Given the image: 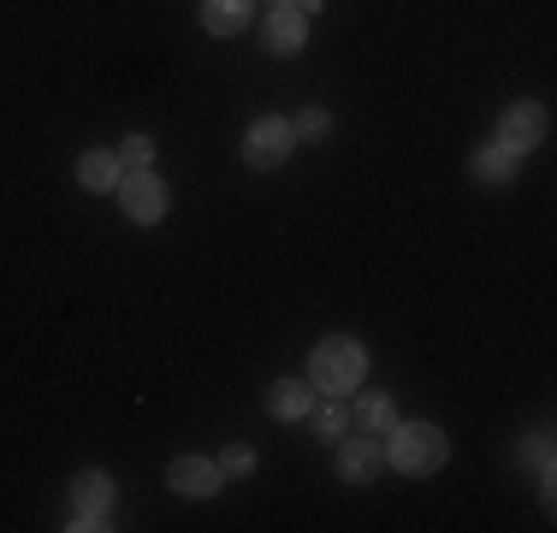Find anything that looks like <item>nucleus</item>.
Wrapping results in <instances>:
<instances>
[{"label": "nucleus", "mask_w": 557, "mask_h": 533, "mask_svg": "<svg viewBox=\"0 0 557 533\" xmlns=\"http://www.w3.org/2000/svg\"><path fill=\"white\" fill-rule=\"evenodd\" d=\"M356 380H362V344L356 338H326L321 350L309 356V385H321V392H356Z\"/></svg>", "instance_id": "nucleus-1"}, {"label": "nucleus", "mask_w": 557, "mask_h": 533, "mask_svg": "<svg viewBox=\"0 0 557 533\" xmlns=\"http://www.w3.org/2000/svg\"><path fill=\"white\" fill-rule=\"evenodd\" d=\"M392 462L404 474H433V469H445V457H450V445H445V433L440 426H428V421H409V426H392Z\"/></svg>", "instance_id": "nucleus-2"}, {"label": "nucleus", "mask_w": 557, "mask_h": 533, "mask_svg": "<svg viewBox=\"0 0 557 533\" xmlns=\"http://www.w3.org/2000/svg\"><path fill=\"white\" fill-rule=\"evenodd\" d=\"M290 142H297V131H290L285 119H256V125H249V142H244V160L256 172H273V166H285Z\"/></svg>", "instance_id": "nucleus-3"}, {"label": "nucleus", "mask_w": 557, "mask_h": 533, "mask_svg": "<svg viewBox=\"0 0 557 533\" xmlns=\"http://www.w3.org/2000/svg\"><path fill=\"white\" fill-rule=\"evenodd\" d=\"M113 190H119V202H125L131 220H143V225H149V220H161V213H166V184L154 178L149 166L125 172V178H119Z\"/></svg>", "instance_id": "nucleus-4"}, {"label": "nucleus", "mask_w": 557, "mask_h": 533, "mask_svg": "<svg viewBox=\"0 0 557 533\" xmlns=\"http://www.w3.org/2000/svg\"><path fill=\"white\" fill-rule=\"evenodd\" d=\"M546 131H552V119H546V107H510L504 113V131H498V149H510V154H528V149H540L546 142Z\"/></svg>", "instance_id": "nucleus-5"}, {"label": "nucleus", "mask_w": 557, "mask_h": 533, "mask_svg": "<svg viewBox=\"0 0 557 533\" xmlns=\"http://www.w3.org/2000/svg\"><path fill=\"white\" fill-rule=\"evenodd\" d=\"M220 462H202V457H178L166 469V486L184 492V498H208V492H220Z\"/></svg>", "instance_id": "nucleus-6"}, {"label": "nucleus", "mask_w": 557, "mask_h": 533, "mask_svg": "<svg viewBox=\"0 0 557 533\" xmlns=\"http://www.w3.org/2000/svg\"><path fill=\"white\" fill-rule=\"evenodd\" d=\"M380 469H386L380 438H350V445H344V457H338V474L344 480H356V486H362V480H374Z\"/></svg>", "instance_id": "nucleus-7"}, {"label": "nucleus", "mask_w": 557, "mask_h": 533, "mask_svg": "<svg viewBox=\"0 0 557 533\" xmlns=\"http://www.w3.org/2000/svg\"><path fill=\"white\" fill-rule=\"evenodd\" d=\"M72 504H77L84 516H108V504H113V480L101 474V469L77 474V486H72Z\"/></svg>", "instance_id": "nucleus-8"}, {"label": "nucleus", "mask_w": 557, "mask_h": 533, "mask_svg": "<svg viewBox=\"0 0 557 533\" xmlns=\"http://www.w3.org/2000/svg\"><path fill=\"white\" fill-rule=\"evenodd\" d=\"M309 404H314L309 380H278L273 392H268V409H273L278 421H290V416H309Z\"/></svg>", "instance_id": "nucleus-9"}, {"label": "nucleus", "mask_w": 557, "mask_h": 533, "mask_svg": "<svg viewBox=\"0 0 557 533\" xmlns=\"http://www.w3.org/2000/svg\"><path fill=\"white\" fill-rule=\"evenodd\" d=\"M202 24L214 36H237L249 24V0H202Z\"/></svg>", "instance_id": "nucleus-10"}, {"label": "nucleus", "mask_w": 557, "mask_h": 533, "mask_svg": "<svg viewBox=\"0 0 557 533\" xmlns=\"http://www.w3.org/2000/svg\"><path fill=\"white\" fill-rule=\"evenodd\" d=\"M268 48L273 53H297L302 48V12H290V7L273 12L268 18Z\"/></svg>", "instance_id": "nucleus-11"}, {"label": "nucleus", "mask_w": 557, "mask_h": 533, "mask_svg": "<svg viewBox=\"0 0 557 533\" xmlns=\"http://www.w3.org/2000/svg\"><path fill=\"white\" fill-rule=\"evenodd\" d=\"M356 426H368V438L392 433V426H397V409H392V397H362V404H356Z\"/></svg>", "instance_id": "nucleus-12"}, {"label": "nucleus", "mask_w": 557, "mask_h": 533, "mask_svg": "<svg viewBox=\"0 0 557 533\" xmlns=\"http://www.w3.org/2000/svg\"><path fill=\"white\" fill-rule=\"evenodd\" d=\"M77 178H84L89 190H113V184H119V160L113 154H84V160H77Z\"/></svg>", "instance_id": "nucleus-13"}, {"label": "nucleus", "mask_w": 557, "mask_h": 533, "mask_svg": "<svg viewBox=\"0 0 557 533\" xmlns=\"http://www.w3.org/2000/svg\"><path fill=\"white\" fill-rule=\"evenodd\" d=\"M469 172H474V184H504L510 178V149H481L469 160Z\"/></svg>", "instance_id": "nucleus-14"}, {"label": "nucleus", "mask_w": 557, "mask_h": 533, "mask_svg": "<svg viewBox=\"0 0 557 533\" xmlns=\"http://www.w3.org/2000/svg\"><path fill=\"white\" fill-rule=\"evenodd\" d=\"M344 426H350V416H344V409H338V404H326V409H314V433H321V438H338V433H344Z\"/></svg>", "instance_id": "nucleus-15"}, {"label": "nucleus", "mask_w": 557, "mask_h": 533, "mask_svg": "<svg viewBox=\"0 0 557 533\" xmlns=\"http://www.w3.org/2000/svg\"><path fill=\"white\" fill-rule=\"evenodd\" d=\"M119 160H125L131 172H137V166H149V160H154V142H149V137H125V149H119Z\"/></svg>", "instance_id": "nucleus-16"}, {"label": "nucleus", "mask_w": 557, "mask_h": 533, "mask_svg": "<svg viewBox=\"0 0 557 533\" xmlns=\"http://www.w3.org/2000/svg\"><path fill=\"white\" fill-rule=\"evenodd\" d=\"M290 131H297V137H326V131H333V119H326L321 107H309V113H302Z\"/></svg>", "instance_id": "nucleus-17"}, {"label": "nucleus", "mask_w": 557, "mask_h": 533, "mask_svg": "<svg viewBox=\"0 0 557 533\" xmlns=\"http://www.w3.org/2000/svg\"><path fill=\"white\" fill-rule=\"evenodd\" d=\"M249 469H256V457H249L244 445H232V450L220 457V474H249Z\"/></svg>", "instance_id": "nucleus-18"}, {"label": "nucleus", "mask_w": 557, "mask_h": 533, "mask_svg": "<svg viewBox=\"0 0 557 533\" xmlns=\"http://www.w3.org/2000/svg\"><path fill=\"white\" fill-rule=\"evenodd\" d=\"M528 462H534L540 474H552V438H546V433H540L534 445H528Z\"/></svg>", "instance_id": "nucleus-19"}]
</instances>
